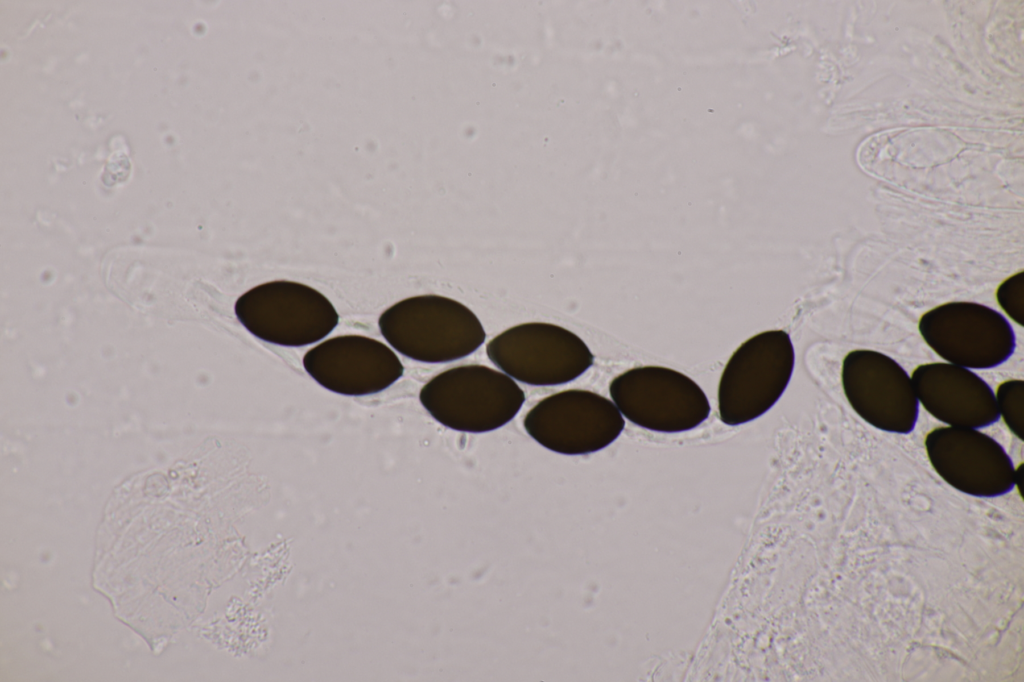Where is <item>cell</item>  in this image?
<instances>
[{"mask_svg": "<svg viewBox=\"0 0 1024 682\" xmlns=\"http://www.w3.org/2000/svg\"><path fill=\"white\" fill-rule=\"evenodd\" d=\"M486 353L505 374L535 386L573 381L594 361L589 347L578 335L546 322L508 328L488 342Z\"/></svg>", "mask_w": 1024, "mask_h": 682, "instance_id": "5b68a950", "label": "cell"}, {"mask_svg": "<svg viewBox=\"0 0 1024 682\" xmlns=\"http://www.w3.org/2000/svg\"><path fill=\"white\" fill-rule=\"evenodd\" d=\"M419 400L440 424L461 432L484 433L511 421L525 393L504 372L472 364L447 369L420 390Z\"/></svg>", "mask_w": 1024, "mask_h": 682, "instance_id": "7a4b0ae2", "label": "cell"}, {"mask_svg": "<svg viewBox=\"0 0 1024 682\" xmlns=\"http://www.w3.org/2000/svg\"><path fill=\"white\" fill-rule=\"evenodd\" d=\"M526 432L543 447L584 455L614 442L625 421L616 405L588 390H564L540 400L525 416Z\"/></svg>", "mask_w": 1024, "mask_h": 682, "instance_id": "ba28073f", "label": "cell"}, {"mask_svg": "<svg viewBox=\"0 0 1024 682\" xmlns=\"http://www.w3.org/2000/svg\"><path fill=\"white\" fill-rule=\"evenodd\" d=\"M303 366L322 387L346 396L381 392L404 372L400 359L387 345L362 335L323 341L305 353Z\"/></svg>", "mask_w": 1024, "mask_h": 682, "instance_id": "8fae6325", "label": "cell"}, {"mask_svg": "<svg viewBox=\"0 0 1024 682\" xmlns=\"http://www.w3.org/2000/svg\"><path fill=\"white\" fill-rule=\"evenodd\" d=\"M844 395L866 423L895 434L911 433L919 402L911 377L892 357L871 349L852 350L843 359Z\"/></svg>", "mask_w": 1024, "mask_h": 682, "instance_id": "9c48e42d", "label": "cell"}, {"mask_svg": "<svg viewBox=\"0 0 1024 682\" xmlns=\"http://www.w3.org/2000/svg\"><path fill=\"white\" fill-rule=\"evenodd\" d=\"M911 380L918 402L947 426L981 429L1000 418L994 391L970 369L926 363L914 369Z\"/></svg>", "mask_w": 1024, "mask_h": 682, "instance_id": "7c38bea8", "label": "cell"}, {"mask_svg": "<svg viewBox=\"0 0 1024 682\" xmlns=\"http://www.w3.org/2000/svg\"><path fill=\"white\" fill-rule=\"evenodd\" d=\"M926 344L948 363L991 369L1014 353L1012 325L997 310L971 301H953L925 312L918 323Z\"/></svg>", "mask_w": 1024, "mask_h": 682, "instance_id": "52a82bcc", "label": "cell"}, {"mask_svg": "<svg viewBox=\"0 0 1024 682\" xmlns=\"http://www.w3.org/2000/svg\"><path fill=\"white\" fill-rule=\"evenodd\" d=\"M794 362V347L784 330L764 331L743 342L720 378V420L735 426L766 413L788 386Z\"/></svg>", "mask_w": 1024, "mask_h": 682, "instance_id": "3957f363", "label": "cell"}, {"mask_svg": "<svg viewBox=\"0 0 1024 682\" xmlns=\"http://www.w3.org/2000/svg\"><path fill=\"white\" fill-rule=\"evenodd\" d=\"M924 445L936 473L964 494L993 498L1014 488L1012 459L998 441L979 429L936 427L926 435Z\"/></svg>", "mask_w": 1024, "mask_h": 682, "instance_id": "30bf717a", "label": "cell"}, {"mask_svg": "<svg viewBox=\"0 0 1024 682\" xmlns=\"http://www.w3.org/2000/svg\"><path fill=\"white\" fill-rule=\"evenodd\" d=\"M997 302L1017 324H1024V272L1003 281L996 292Z\"/></svg>", "mask_w": 1024, "mask_h": 682, "instance_id": "5bb4252c", "label": "cell"}, {"mask_svg": "<svg viewBox=\"0 0 1024 682\" xmlns=\"http://www.w3.org/2000/svg\"><path fill=\"white\" fill-rule=\"evenodd\" d=\"M618 410L632 423L658 432H683L704 422L708 398L687 375L663 366H641L615 377L609 386Z\"/></svg>", "mask_w": 1024, "mask_h": 682, "instance_id": "8992f818", "label": "cell"}, {"mask_svg": "<svg viewBox=\"0 0 1024 682\" xmlns=\"http://www.w3.org/2000/svg\"><path fill=\"white\" fill-rule=\"evenodd\" d=\"M239 322L255 337L276 345L300 347L326 337L339 315L318 290L295 281L257 285L236 301Z\"/></svg>", "mask_w": 1024, "mask_h": 682, "instance_id": "277c9868", "label": "cell"}, {"mask_svg": "<svg viewBox=\"0 0 1024 682\" xmlns=\"http://www.w3.org/2000/svg\"><path fill=\"white\" fill-rule=\"evenodd\" d=\"M995 399L999 416L1010 432L1023 440L1024 381L1010 379L1000 383Z\"/></svg>", "mask_w": 1024, "mask_h": 682, "instance_id": "4fadbf2b", "label": "cell"}, {"mask_svg": "<svg viewBox=\"0 0 1024 682\" xmlns=\"http://www.w3.org/2000/svg\"><path fill=\"white\" fill-rule=\"evenodd\" d=\"M378 325L386 341L402 355L425 363H445L476 351L486 332L476 314L452 298L426 294L387 308Z\"/></svg>", "mask_w": 1024, "mask_h": 682, "instance_id": "6da1fadb", "label": "cell"}]
</instances>
